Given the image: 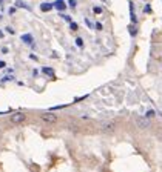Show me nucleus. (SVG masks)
Listing matches in <instances>:
<instances>
[{
    "mask_svg": "<svg viewBox=\"0 0 162 172\" xmlns=\"http://www.w3.org/2000/svg\"><path fill=\"white\" fill-rule=\"evenodd\" d=\"M16 6H17V8H25V9H30V6L26 5V3H23L22 0H17V2H16Z\"/></svg>",
    "mask_w": 162,
    "mask_h": 172,
    "instance_id": "9d476101",
    "label": "nucleus"
},
{
    "mask_svg": "<svg viewBox=\"0 0 162 172\" xmlns=\"http://www.w3.org/2000/svg\"><path fill=\"white\" fill-rule=\"evenodd\" d=\"M144 12H145V14H150V12H151V6L150 5H145L144 6Z\"/></svg>",
    "mask_w": 162,
    "mask_h": 172,
    "instance_id": "2eb2a0df",
    "label": "nucleus"
},
{
    "mask_svg": "<svg viewBox=\"0 0 162 172\" xmlns=\"http://www.w3.org/2000/svg\"><path fill=\"white\" fill-rule=\"evenodd\" d=\"M93 12H94V14H102V8H100V6H94Z\"/></svg>",
    "mask_w": 162,
    "mask_h": 172,
    "instance_id": "f8f14e48",
    "label": "nucleus"
},
{
    "mask_svg": "<svg viewBox=\"0 0 162 172\" xmlns=\"http://www.w3.org/2000/svg\"><path fill=\"white\" fill-rule=\"evenodd\" d=\"M145 2H147V0H145Z\"/></svg>",
    "mask_w": 162,
    "mask_h": 172,
    "instance_id": "a878e982",
    "label": "nucleus"
},
{
    "mask_svg": "<svg viewBox=\"0 0 162 172\" xmlns=\"http://www.w3.org/2000/svg\"><path fill=\"white\" fill-rule=\"evenodd\" d=\"M40 118H42L45 123H48V125H54V123H57V115L53 114V112H43V114H40Z\"/></svg>",
    "mask_w": 162,
    "mask_h": 172,
    "instance_id": "f257e3e1",
    "label": "nucleus"
},
{
    "mask_svg": "<svg viewBox=\"0 0 162 172\" xmlns=\"http://www.w3.org/2000/svg\"><path fill=\"white\" fill-rule=\"evenodd\" d=\"M68 3H70V8H73V9L76 8V5H77V2H76V0H70Z\"/></svg>",
    "mask_w": 162,
    "mask_h": 172,
    "instance_id": "dca6fc26",
    "label": "nucleus"
},
{
    "mask_svg": "<svg viewBox=\"0 0 162 172\" xmlns=\"http://www.w3.org/2000/svg\"><path fill=\"white\" fill-rule=\"evenodd\" d=\"M114 129H116V125H114L113 121H104L102 125H100V131L105 134H113Z\"/></svg>",
    "mask_w": 162,
    "mask_h": 172,
    "instance_id": "f03ea898",
    "label": "nucleus"
},
{
    "mask_svg": "<svg viewBox=\"0 0 162 172\" xmlns=\"http://www.w3.org/2000/svg\"><path fill=\"white\" fill-rule=\"evenodd\" d=\"M42 72L45 74V75H50V77H54V69L53 68H42Z\"/></svg>",
    "mask_w": 162,
    "mask_h": 172,
    "instance_id": "1a4fd4ad",
    "label": "nucleus"
},
{
    "mask_svg": "<svg viewBox=\"0 0 162 172\" xmlns=\"http://www.w3.org/2000/svg\"><path fill=\"white\" fill-rule=\"evenodd\" d=\"M6 66V63H5V61L3 60H0V69H3V68Z\"/></svg>",
    "mask_w": 162,
    "mask_h": 172,
    "instance_id": "412c9836",
    "label": "nucleus"
},
{
    "mask_svg": "<svg viewBox=\"0 0 162 172\" xmlns=\"http://www.w3.org/2000/svg\"><path fill=\"white\" fill-rule=\"evenodd\" d=\"M128 6H130V20H131V23H134V25H136V23H138V17H136V14H134L133 2H128Z\"/></svg>",
    "mask_w": 162,
    "mask_h": 172,
    "instance_id": "20e7f679",
    "label": "nucleus"
},
{
    "mask_svg": "<svg viewBox=\"0 0 162 172\" xmlns=\"http://www.w3.org/2000/svg\"><path fill=\"white\" fill-rule=\"evenodd\" d=\"M26 118V115L23 112H14L11 115V123H14V125H20V123H23Z\"/></svg>",
    "mask_w": 162,
    "mask_h": 172,
    "instance_id": "7ed1b4c3",
    "label": "nucleus"
},
{
    "mask_svg": "<svg viewBox=\"0 0 162 172\" xmlns=\"http://www.w3.org/2000/svg\"><path fill=\"white\" fill-rule=\"evenodd\" d=\"M128 31H130V36H131V37H134V36H136V32H138V29L134 28L133 25H130V26H128Z\"/></svg>",
    "mask_w": 162,
    "mask_h": 172,
    "instance_id": "9b49d317",
    "label": "nucleus"
},
{
    "mask_svg": "<svg viewBox=\"0 0 162 172\" xmlns=\"http://www.w3.org/2000/svg\"><path fill=\"white\" fill-rule=\"evenodd\" d=\"M62 17L66 20V22H71V19H70V16H66V14H62Z\"/></svg>",
    "mask_w": 162,
    "mask_h": 172,
    "instance_id": "aec40b11",
    "label": "nucleus"
},
{
    "mask_svg": "<svg viewBox=\"0 0 162 172\" xmlns=\"http://www.w3.org/2000/svg\"><path fill=\"white\" fill-rule=\"evenodd\" d=\"M3 37H5V36H3V32H2V31H0V39H3Z\"/></svg>",
    "mask_w": 162,
    "mask_h": 172,
    "instance_id": "393cba45",
    "label": "nucleus"
},
{
    "mask_svg": "<svg viewBox=\"0 0 162 172\" xmlns=\"http://www.w3.org/2000/svg\"><path fill=\"white\" fill-rule=\"evenodd\" d=\"M85 23H86V26H88V28H94V25L90 22V20L88 19H85Z\"/></svg>",
    "mask_w": 162,
    "mask_h": 172,
    "instance_id": "f3484780",
    "label": "nucleus"
},
{
    "mask_svg": "<svg viewBox=\"0 0 162 172\" xmlns=\"http://www.w3.org/2000/svg\"><path fill=\"white\" fill-rule=\"evenodd\" d=\"M32 40H34V39H32L31 34H23V36H22V42L26 43V45H32Z\"/></svg>",
    "mask_w": 162,
    "mask_h": 172,
    "instance_id": "0eeeda50",
    "label": "nucleus"
},
{
    "mask_svg": "<svg viewBox=\"0 0 162 172\" xmlns=\"http://www.w3.org/2000/svg\"><path fill=\"white\" fill-rule=\"evenodd\" d=\"M2 54H8V48H2Z\"/></svg>",
    "mask_w": 162,
    "mask_h": 172,
    "instance_id": "5701e85b",
    "label": "nucleus"
},
{
    "mask_svg": "<svg viewBox=\"0 0 162 172\" xmlns=\"http://www.w3.org/2000/svg\"><path fill=\"white\" fill-rule=\"evenodd\" d=\"M70 28H71V31H77V29H79V26H77V23H76V22H71V23H70Z\"/></svg>",
    "mask_w": 162,
    "mask_h": 172,
    "instance_id": "ddd939ff",
    "label": "nucleus"
},
{
    "mask_svg": "<svg viewBox=\"0 0 162 172\" xmlns=\"http://www.w3.org/2000/svg\"><path fill=\"white\" fill-rule=\"evenodd\" d=\"M154 115V111H148L147 112V117H148V118H150V117H153Z\"/></svg>",
    "mask_w": 162,
    "mask_h": 172,
    "instance_id": "4be33fe9",
    "label": "nucleus"
},
{
    "mask_svg": "<svg viewBox=\"0 0 162 172\" xmlns=\"http://www.w3.org/2000/svg\"><path fill=\"white\" fill-rule=\"evenodd\" d=\"M6 32H9V34H11V36H12V34H14L16 31H14V29H12V28H11V26H6Z\"/></svg>",
    "mask_w": 162,
    "mask_h": 172,
    "instance_id": "a211bd4d",
    "label": "nucleus"
},
{
    "mask_svg": "<svg viewBox=\"0 0 162 172\" xmlns=\"http://www.w3.org/2000/svg\"><path fill=\"white\" fill-rule=\"evenodd\" d=\"M76 45H77L79 48H82V46H84V40L80 39V37H77V39H76Z\"/></svg>",
    "mask_w": 162,
    "mask_h": 172,
    "instance_id": "4468645a",
    "label": "nucleus"
},
{
    "mask_svg": "<svg viewBox=\"0 0 162 172\" xmlns=\"http://www.w3.org/2000/svg\"><path fill=\"white\" fill-rule=\"evenodd\" d=\"M54 8V5L53 3H42L40 5V11H43V12H48Z\"/></svg>",
    "mask_w": 162,
    "mask_h": 172,
    "instance_id": "6e6552de",
    "label": "nucleus"
},
{
    "mask_svg": "<svg viewBox=\"0 0 162 172\" xmlns=\"http://www.w3.org/2000/svg\"><path fill=\"white\" fill-rule=\"evenodd\" d=\"M138 125L140 128H148V126H150V123H148L147 117H145V118H142V117H138Z\"/></svg>",
    "mask_w": 162,
    "mask_h": 172,
    "instance_id": "39448f33",
    "label": "nucleus"
},
{
    "mask_svg": "<svg viewBox=\"0 0 162 172\" xmlns=\"http://www.w3.org/2000/svg\"><path fill=\"white\" fill-rule=\"evenodd\" d=\"M8 12H9V14H14V12H16V8H9Z\"/></svg>",
    "mask_w": 162,
    "mask_h": 172,
    "instance_id": "b1692460",
    "label": "nucleus"
},
{
    "mask_svg": "<svg viewBox=\"0 0 162 172\" xmlns=\"http://www.w3.org/2000/svg\"><path fill=\"white\" fill-rule=\"evenodd\" d=\"M53 5H54V8H57L59 11H65V8H66V5L63 3V0H56Z\"/></svg>",
    "mask_w": 162,
    "mask_h": 172,
    "instance_id": "423d86ee",
    "label": "nucleus"
},
{
    "mask_svg": "<svg viewBox=\"0 0 162 172\" xmlns=\"http://www.w3.org/2000/svg\"><path fill=\"white\" fill-rule=\"evenodd\" d=\"M94 28H96L97 31H100L102 29V23H94Z\"/></svg>",
    "mask_w": 162,
    "mask_h": 172,
    "instance_id": "6ab92c4d",
    "label": "nucleus"
}]
</instances>
